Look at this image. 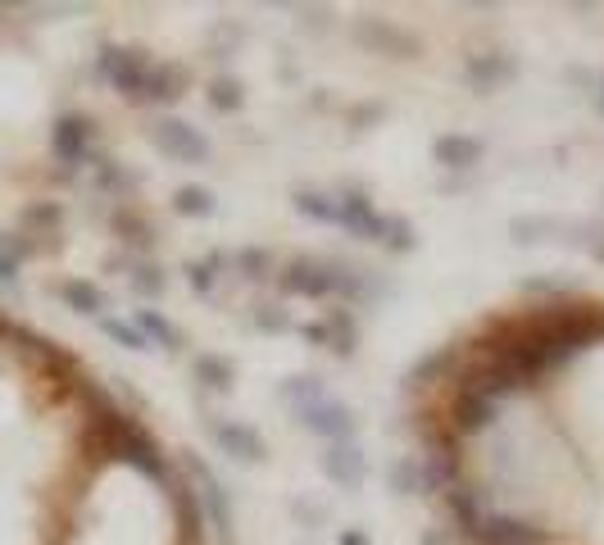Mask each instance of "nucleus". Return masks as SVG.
I'll list each match as a JSON object with an SVG mask.
<instances>
[{"label": "nucleus", "instance_id": "1", "mask_svg": "<svg viewBox=\"0 0 604 545\" xmlns=\"http://www.w3.org/2000/svg\"><path fill=\"white\" fill-rule=\"evenodd\" d=\"M150 55L141 46H100L96 55V78L109 82V87L119 91L123 100H132V105H141V91H146L150 82Z\"/></svg>", "mask_w": 604, "mask_h": 545}, {"label": "nucleus", "instance_id": "2", "mask_svg": "<svg viewBox=\"0 0 604 545\" xmlns=\"http://www.w3.org/2000/svg\"><path fill=\"white\" fill-rule=\"evenodd\" d=\"M178 455H182V468H187L191 486H196L200 509H205V527H214L218 545H232V500H228V491H223V482H218V473L196 455V450H178Z\"/></svg>", "mask_w": 604, "mask_h": 545}, {"label": "nucleus", "instance_id": "3", "mask_svg": "<svg viewBox=\"0 0 604 545\" xmlns=\"http://www.w3.org/2000/svg\"><path fill=\"white\" fill-rule=\"evenodd\" d=\"M291 414H296V423L305 427V432L323 436L327 446H337V441H355V432H359V414L337 396H323V400H314V405H305V409H291Z\"/></svg>", "mask_w": 604, "mask_h": 545}, {"label": "nucleus", "instance_id": "4", "mask_svg": "<svg viewBox=\"0 0 604 545\" xmlns=\"http://www.w3.org/2000/svg\"><path fill=\"white\" fill-rule=\"evenodd\" d=\"M278 287H282V296L327 300V296H337V264L300 255V259H291V264L278 268Z\"/></svg>", "mask_w": 604, "mask_h": 545}, {"label": "nucleus", "instance_id": "5", "mask_svg": "<svg viewBox=\"0 0 604 545\" xmlns=\"http://www.w3.org/2000/svg\"><path fill=\"white\" fill-rule=\"evenodd\" d=\"M150 146L159 155H169L173 164H205L209 159V137L200 128H191L187 119H159L150 128Z\"/></svg>", "mask_w": 604, "mask_h": 545}, {"label": "nucleus", "instance_id": "6", "mask_svg": "<svg viewBox=\"0 0 604 545\" xmlns=\"http://www.w3.org/2000/svg\"><path fill=\"white\" fill-rule=\"evenodd\" d=\"M350 37H355L368 55H391V60H414L418 50H423L414 32L396 28V23H387V19H359L355 28H350Z\"/></svg>", "mask_w": 604, "mask_h": 545}, {"label": "nucleus", "instance_id": "7", "mask_svg": "<svg viewBox=\"0 0 604 545\" xmlns=\"http://www.w3.org/2000/svg\"><path fill=\"white\" fill-rule=\"evenodd\" d=\"M209 432H214V446L237 464H264L268 459V441L259 436V427L241 423V418H209Z\"/></svg>", "mask_w": 604, "mask_h": 545}, {"label": "nucleus", "instance_id": "8", "mask_svg": "<svg viewBox=\"0 0 604 545\" xmlns=\"http://www.w3.org/2000/svg\"><path fill=\"white\" fill-rule=\"evenodd\" d=\"M91 141H96V123L87 114H60L55 128H50V150L60 164H87L91 159Z\"/></svg>", "mask_w": 604, "mask_h": 545}, {"label": "nucleus", "instance_id": "9", "mask_svg": "<svg viewBox=\"0 0 604 545\" xmlns=\"http://www.w3.org/2000/svg\"><path fill=\"white\" fill-rule=\"evenodd\" d=\"M318 468L337 491H359L368 482V455L355 446V441H337L318 455Z\"/></svg>", "mask_w": 604, "mask_h": 545}, {"label": "nucleus", "instance_id": "10", "mask_svg": "<svg viewBox=\"0 0 604 545\" xmlns=\"http://www.w3.org/2000/svg\"><path fill=\"white\" fill-rule=\"evenodd\" d=\"M464 82L477 91V96H491V91L509 87L518 78V60L505 55V50H482V55H468L464 60Z\"/></svg>", "mask_w": 604, "mask_h": 545}, {"label": "nucleus", "instance_id": "11", "mask_svg": "<svg viewBox=\"0 0 604 545\" xmlns=\"http://www.w3.org/2000/svg\"><path fill=\"white\" fill-rule=\"evenodd\" d=\"M473 541L477 545H550V527L527 523V518H509V514H486Z\"/></svg>", "mask_w": 604, "mask_h": 545}, {"label": "nucleus", "instance_id": "12", "mask_svg": "<svg viewBox=\"0 0 604 545\" xmlns=\"http://www.w3.org/2000/svg\"><path fill=\"white\" fill-rule=\"evenodd\" d=\"M500 418V400L482 396V391H455L450 396V418L446 423L455 427V436L464 441V436L482 432V427H491Z\"/></svg>", "mask_w": 604, "mask_h": 545}, {"label": "nucleus", "instance_id": "13", "mask_svg": "<svg viewBox=\"0 0 604 545\" xmlns=\"http://www.w3.org/2000/svg\"><path fill=\"white\" fill-rule=\"evenodd\" d=\"M337 223L359 241L382 237V214L373 209V200H368L364 191H341L337 196Z\"/></svg>", "mask_w": 604, "mask_h": 545}, {"label": "nucleus", "instance_id": "14", "mask_svg": "<svg viewBox=\"0 0 604 545\" xmlns=\"http://www.w3.org/2000/svg\"><path fill=\"white\" fill-rule=\"evenodd\" d=\"M482 155H486V141L473 137V132H441L432 141V159L441 169H473V164H482Z\"/></svg>", "mask_w": 604, "mask_h": 545}, {"label": "nucleus", "instance_id": "15", "mask_svg": "<svg viewBox=\"0 0 604 545\" xmlns=\"http://www.w3.org/2000/svg\"><path fill=\"white\" fill-rule=\"evenodd\" d=\"M164 491H169L173 514H178V536H182V545H191L200 532H205V509H200L196 486H187L182 477H169V482H164Z\"/></svg>", "mask_w": 604, "mask_h": 545}, {"label": "nucleus", "instance_id": "16", "mask_svg": "<svg viewBox=\"0 0 604 545\" xmlns=\"http://www.w3.org/2000/svg\"><path fill=\"white\" fill-rule=\"evenodd\" d=\"M187 82H191L187 64H155L146 91H141V105H173V100L187 96Z\"/></svg>", "mask_w": 604, "mask_h": 545}, {"label": "nucleus", "instance_id": "17", "mask_svg": "<svg viewBox=\"0 0 604 545\" xmlns=\"http://www.w3.org/2000/svg\"><path fill=\"white\" fill-rule=\"evenodd\" d=\"M446 509L455 514V523L464 527L468 541H473L477 527H482V518H486V509H482V491H477V486H468L464 477H459L455 486H446Z\"/></svg>", "mask_w": 604, "mask_h": 545}, {"label": "nucleus", "instance_id": "18", "mask_svg": "<svg viewBox=\"0 0 604 545\" xmlns=\"http://www.w3.org/2000/svg\"><path fill=\"white\" fill-rule=\"evenodd\" d=\"M55 296L64 300V305L73 309V314H82V318H105V291L96 287V282H87V278H64V282H55Z\"/></svg>", "mask_w": 604, "mask_h": 545}, {"label": "nucleus", "instance_id": "19", "mask_svg": "<svg viewBox=\"0 0 604 545\" xmlns=\"http://www.w3.org/2000/svg\"><path fill=\"white\" fill-rule=\"evenodd\" d=\"M109 228L119 232V241H128L132 250H150V246H155V228H150V218L141 214V209H132V205H119V209H114Z\"/></svg>", "mask_w": 604, "mask_h": 545}, {"label": "nucleus", "instance_id": "20", "mask_svg": "<svg viewBox=\"0 0 604 545\" xmlns=\"http://www.w3.org/2000/svg\"><path fill=\"white\" fill-rule=\"evenodd\" d=\"M137 327H141V337H146L150 346H164V350H182V346H187L182 327L169 323L159 309H137Z\"/></svg>", "mask_w": 604, "mask_h": 545}, {"label": "nucleus", "instance_id": "21", "mask_svg": "<svg viewBox=\"0 0 604 545\" xmlns=\"http://www.w3.org/2000/svg\"><path fill=\"white\" fill-rule=\"evenodd\" d=\"M128 287L137 291L141 300H159L169 291V273L159 264H150V259H128Z\"/></svg>", "mask_w": 604, "mask_h": 545}, {"label": "nucleus", "instance_id": "22", "mask_svg": "<svg viewBox=\"0 0 604 545\" xmlns=\"http://www.w3.org/2000/svg\"><path fill=\"white\" fill-rule=\"evenodd\" d=\"M459 355H464V350H459V346H446V350H436V355L418 359V364L405 373V387L414 391V387H423V382H436V377H441V373H450V368H459Z\"/></svg>", "mask_w": 604, "mask_h": 545}, {"label": "nucleus", "instance_id": "23", "mask_svg": "<svg viewBox=\"0 0 604 545\" xmlns=\"http://www.w3.org/2000/svg\"><path fill=\"white\" fill-rule=\"evenodd\" d=\"M327 387H323V377H309V373H296V377H282L278 382V400L291 409H305L314 405V400H323Z\"/></svg>", "mask_w": 604, "mask_h": 545}, {"label": "nucleus", "instance_id": "24", "mask_svg": "<svg viewBox=\"0 0 604 545\" xmlns=\"http://www.w3.org/2000/svg\"><path fill=\"white\" fill-rule=\"evenodd\" d=\"M196 377L209 391H232L237 382V364L228 355H196Z\"/></svg>", "mask_w": 604, "mask_h": 545}, {"label": "nucleus", "instance_id": "25", "mask_svg": "<svg viewBox=\"0 0 604 545\" xmlns=\"http://www.w3.org/2000/svg\"><path fill=\"white\" fill-rule=\"evenodd\" d=\"M300 218H314V223H337V200L327 196V191H314V187H300L291 196Z\"/></svg>", "mask_w": 604, "mask_h": 545}, {"label": "nucleus", "instance_id": "26", "mask_svg": "<svg viewBox=\"0 0 604 545\" xmlns=\"http://www.w3.org/2000/svg\"><path fill=\"white\" fill-rule=\"evenodd\" d=\"M382 246L391 250V255H409V250L418 246V232H414V223H409L405 214H382Z\"/></svg>", "mask_w": 604, "mask_h": 545}, {"label": "nucleus", "instance_id": "27", "mask_svg": "<svg viewBox=\"0 0 604 545\" xmlns=\"http://www.w3.org/2000/svg\"><path fill=\"white\" fill-rule=\"evenodd\" d=\"M237 273L246 282H268V278H278V264H273V255H268L264 246H246V250H237Z\"/></svg>", "mask_w": 604, "mask_h": 545}, {"label": "nucleus", "instance_id": "28", "mask_svg": "<svg viewBox=\"0 0 604 545\" xmlns=\"http://www.w3.org/2000/svg\"><path fill=\"white\" fill-rule=\"evenodd\" d=\"M205 100H209V109H218V114H241V105H246V87H241L237 78H214L205 87Z\"/></svg>", "mask_w": 604, "mask_h": 545}, {"label": "nucleus", "instance_id": "29", "mask_svg": "<svg viewBox=\"0 0 604 545\" xmlns=\"http://www.w3.org/2000/svg\"><path fill=\"white\" fill-rule=\"evenodd\" d=\"M550 232H559V218H527L518 214L514 223H509V237L518 241V246H541V241H550Z\"/></svg>", "mask_w": 604, "mask_h": 545}, {"label": "nucleus", "instance_id": "30", "mask_svg": "<svg viewBox=\"0 0 604 545\" xmlns=\"http://www.w3.org/2000/svg\"><path fill=\"white\" fill-rule=\"evenodd\" d=\"M214 209H218V200H214V191H205V187L173 191V214H182V218H209Z\"/></svg>", "mask_w": 604, "mask_h": 545}, {"label": "nucleus", "instance_id": "31", "mask_svg": "<svg viewBox=\"0 0 604 545\" xmlns=\"http://www.w3.org/2000/svg\"><path fill=\"white\" fill-rule=\"evenodd\" d=\"M327 327H332V355H337V359H350V355H355V346H359L355 318H350L346 309H332V314H327Z\"/></svg>", "mask_w": 604, "mask_h": 545}, {"label": "nucleus", "instance_id": "32", "mask_svg": "<svg viewBox=\"0 0 604 545\" xmlns=\"http://www.w3.org/2000/svg\"><path fill=\"white\" fill-rule=\"evenodd\" d=\"M87 164L96 169L100 191H132V187H137V178H132L128 169H119V159H109V155H91Z\"/></svg>", "mask_w": 604, "mask_h": 545}, {"label": "nucleus", "instance_id": "33", "mask_svg": "<svg viewBox=\"0 0 604 545\" xmlns=\"http://www.w3.org/2000/svg\"><path fill=\"white\" fill-rule=\"evenodd\" d=\"M218 264H223V255H205V259H191L187 264V282L196 296H209L218 282Z\"/></svg>", "mask_w": 604, "mask_h": 545}, {"label": "nucleus", "instance_id": "34", "mask_svg": "<svg viewBox=\"0 0 604 545\" xmlns=\"http://www.w3.org/2000/svg\"><path fill=\"white\" fill-rule=\"evenodd\" d=\"M100 332H105L109 341H119L123 350H150V341L141 337L137 323H123V318H100Z\"/></svg>", "mask_w": 604, "mask_h": 545}, {"label": "nucleus", "instance_id": "35", "mask_svg": "<svg viewBox=\"0 0 604 545\" xmlns=\"http://www.w3.org/2000/svg\"><path fill=\"white\" fill-rule=\"evenodd\" d=\"M19 218H23V228H60L64 205H60V200H37V205H28Z\"/></svg>", "mask_w": 604, "mask_h": 545}, {"label": "nucleus", "instance_id": "36", "mask_svg": "<svg viewBox=\"0 0 604 545\" xmlns=\"http://www.w3.org/2000/svg\"><path fill=\"white\" fill-rule=\"evenodd\" d=\"M300 337H305L309 346H327V350H332V327H327V318H323V323H300Z\"/></svg>", "mask_w": 604, "mask_h": 545}, {"label": "nucleus", "instance_id": "37", "mask_svg": "<svg viewBox=\"0 0 604 545\" xmlns=\"http://www.w3.org/2000/svg\"><path fill=\"white\" fill-rule=\"evenodd\" d=\"M255 323L264 327V332H287V327H296L287 314H282V309H278V314H273V309H259V314H255Z\"/></svg>", "mask_w": 604, "mask_h": 545}, {"label": "nucleus", "instance_id": "38", "mask_svg": "<svg viewBox=\"0 0 604 545\" xmlns=\"http://www.w3.org/2000/svg\"><path fill=\"white\" fill-rule=\"evenodd\" d=\"M291 509H296V518H300V523H309V527L323 523V518H327V509H309L305 500H291Z\"/></svg>", "mask_w": 604, "mask_h": 545}, {"label": "nucleus", "instance_id": "39", "mask_svg": "<svg viewBox=\"0 0 604 545\" xmlns=\"http://www.w3.org/2000/svg\"><path fill=\"white\" fill-rule=\"evenodd\" d=\"M14 282H19V264L0 255V287H14Z\"/></svg>", "mask_w": 604, "mask_h": 545}, {"label": "nucleus", "instance_id": "40", "mask_svg": "<svg viewBox=\"0 0 604 545\" xmlns=\"http://www.w3.org/2000/svg\"><path fill=\"white\" fill-rule=\"evenodd\" d=\"M337 545H373V541H368L364 527H346V532L337 536Z\"/></svg>", "mask_w": 604, "mask_h": 545}, {"label": "nucleus", "instance_id": "41", "mask_svg": "<svg viewBox=\"0 0 604 545\" xmlns=\"http://www.w3.org/2000/svg\"><path fill=\"white\" fill-rule=\"evenodd\" d=\"M418 545H446V541H441V532H432V527H427V532L418 536Z\"/></svg>", "mask_w": 604, "mask_h": 545}, {"label": "nucleus", "instance_id": "42", "mask_svg": "<svg viewBox=\"0 0 604 545\" xmlns=\"http://www.w3.org/2000/svg\"><path fill=\"white\" fill-rule=\"evenodd\" d=\"M595 109H600V114H604V78H600V96H595Z\"/></svg>", "mask_w": 604, "mask_h": 545}]
</instances>
